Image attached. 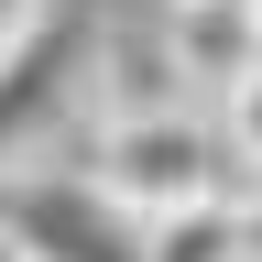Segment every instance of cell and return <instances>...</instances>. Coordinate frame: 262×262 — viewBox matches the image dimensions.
Returning <instances> with one entry per match:
<instances>
[{"label": "cell", "instance_id": "8", "mask_svg": "<svg viewBox=\"0 0 262 262\" xmlns=\"http://www.w3.org/2000/svg\"><path fill=\"white\" fill-rule=\"evenodd\" d=\"M11 186H22V175H0V229H11Z\"/></svg>", "mask_w": 262, "mask_h": 262}, {"label": "cell", "instance_id": "2", "mask_svg": "<svg viewBox=\"0 0 262 262\" xmlns=\"http://www.w3.org/2000/svg\"><path fill=\"white\" fill-rule=\"evenodd\" d=\"M11 241H22V262H142V219L77 164V175L11 186Z\"/></svg>", "mask_w": 262, "mask_h": 262}, {"label": "cell", "instance_id": "1", "mask_svg": "<svg viewBox=\"0 0 262 262\" xmlns=\"http://www.w3.org/2000/svg\"><path fill=\"white\" fill-rule=\"evenodd\" d=\"M88 175L120 196L131 219L153 208H186V196H241V153H229V131L208 110H186V98H164V110H110L88 142Z\"/></svg>", "mask_w": 262, "mask_h": 262}, {"label": "cell", "instance_id": "7", "mask_svg": "<svg viewBox=\"0 0 262 262\" xmlns=\"http://www.w3.org/2000/svg\"><path fill=\"white\" fill-rule=\"evenodd\" d=\"M241 251H251V262H262V175H251V186H241Z\"/></svg>", "mask_w": 262, "mask_h": 262}, {"label": "cell", "instance_id": "9", "mask_svg": "<svg viewBox=\"0 0 262 262\" xmlns=\"http://www.w3.org/2000/svg\"><path fill=\"white\" fill-rule=\"evenodd\" d=\"M251 22H262V0H251Z\"/></svg>", "mask_w": 262, "mask_h": 262}, {"label": "cell", "instance_id": "3", "mask_svg": "<svg viewBox=\"0 0 262 262\" xmlns=\"http://www.w3.org/2000/svg\"><path fill=\"white\" fill-rule=\"evenodd\" d=\"M164 55H175L186 88L229 98L262 66V22H251V0H175V11H164Z\"/></svg>", "mask_w": 262, "mask_h": 262}, {"label": "cell", "instance_id": "5", "mask_svg": "<svg viewBox=\"0 0 262 262\" xmlns=\"http://www.w3.org/2000/svg\"><path fill=\"white\" fill-rule=\"evenodd\" d=\"M219 131H229V153H241V175H262V66L219 98Z\"/></svg>", "mask_w": 262, "mask_h": 262}, {"label": "cell", "instance_id": "4", "mask_svg": "<svg viewBox=\"0 0 262 262\" xmlns=\"http://www.w3.org/2000/svg\"><path fill=\"white\" fill-rule=\"evenodd\" d=\"M142 262H251L241 251V196H186L142 219Z\"/></svg>", "mask_w": 262, "mask_h": 262}, {"label": "cell", "instance_id": "6", "mask_svg": "<svg viewBox=\"0 0 262 262\" xmlns=\"http://www.w3.org/2000/svg\"><path fill=\"white\" fill-rule=\"evenodd\" d=\"M44 11H55V0H0V55H11V44H22V33H33V22H44Z\"/></svg>", "mask_w": 262, "mask_h": 262}]
</instances>
